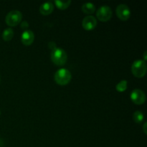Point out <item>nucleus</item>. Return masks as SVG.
<instances>
[{
    "label": "nucleus",
    "mask_w": 147,
    "mask_h": 147,
    "mask_svg": "<svg viewBox=\"0 0 147 147\" xmlns=\"http://www.w3.org/2000/svg\"><path fill=\"white\" fill-rule=\"evenodd\" d=\"M146 126H147V123H146V122H145V123H144V126H143V130H144V134H147Z\"/></svg>",
    "instance_id": "17"
},
{
    "label": "nucleus",
    "mask_w": 147,
    "mask_h": 147,
    "mask_svg": "<svg viewBox=\"0 0 147 147\" xmlns=\"http://www.w3.org/2000/svg\"><path fill=\"white\" fill-rule=\"evenodd\" d=\"M0 115H1V112H0Z\"/></svg>",
    "instance_id": "19"
},
{
    "label": "nucleus",
    "mask_w": 147,
    "mask_h": 147,
    "mask_svg": "<svg viewBox=\"0 0 147 147\" xmlns=\"http://www.w3.org/2000/svg\"><path fill=\"white\" fill-rule=\"evenodd\" d=\"M14 37V31L11 28H7L3 31L2 32V39L6 42L11 40Z\"/></svg>",
    "instance_id": "12"
},
{
    "label": "nucleus",
    "mask_w": 147,
    "mask_h": 147,
    "mask_svg": "<svg viewBox=\"0 0 147 147\" xmlns=\"http://www.w3.org/2000/svg\"><path fill=\"white\" fill-rule=\"evenodd\" d=\"M72 78L71 73L66 68L59 69L55 73L54 80L60 86H66L70 82Z\"/></svg>",
    "instance_id": "2"
},
{
    "label": "nucleus",
    "mask_w": 147,
    "mask_h": 147,
    "mask_svg": "<svg viewBox=\"0 0 147 147\" xmlns=\"http://www.w3.org/2000/svg\"><path fill=\"white\" fill-rule=\"evenodd\" d=\"M21 27H22V28H23V29H27V27H29L28 23H27V22H23L21 24Z\"/></svg>",
    "instance_id": "16"
},
{
    "label": "nucleus",
    "mask_w": 147,
    "mask_h": 147,
    "mask_svg": "<svg viewBox=\"0 0 147 147\" xmlns=\"http://www.w3.org/2000/svg\"><path fill=\"white\" fill-rule=\"evenodd\" d=\"M53 10H54V4L51 1L43 3L40 7V12L45 16L50 14L53 12Z\"/></svg>",
    "instance_id": "10"
},
{
    "label": "nucleus",
    "mask_w": 147,
    "mask_h": 147,
    "mask_svg": "<svg viewBox=\"0 0 147 147\" xmlns=\"http://www.w3.org/2000/svg\"><path fill=\"white\" fill-rule=\"evenodd\" d=\"M133 119L136 123H140L144 119V113L142 111H136L134 113L133 115Z\"/></svg>",
    "instance_id": "15"
},
{
    "label": "nucleus",
    "mask_w": 147,
    "mask_h": 147,
    "mask_svg": "<svg viewBox=\"0 0 147 147\" xmlns=\"http://www.w3.org/2000/svg\"><path fill=\"white\" fill-rule=\"evenodd\" d=\"M116 15L121 21H126L131 17V10L125 4H121L116 7Z\"/></svg>",
    "instance_id": "7"
},
{
    "label": "nucleus",
    "mask_w": 147,
    "mask_h": 147,
    "mask_svg": "<svg viewBox=\"0 0 147 147\" xmlns=\"http://www.w3.org/2000/svg\"><path fill=\"white\" fill-rule=\"evenodd\" d=\"M146 51H145L144 52V61L145 62H146Z\"/></svg>",
    "instance_id": "18"
},
{
    "label": "nucleus",
    "mask_w": 147,
    "mask_h": 147,
    "mask_svg": "<svg viewBox=\"0 0 147 147\" xmlns=\"http://www.w3.org/2000/svg\"><path fill=\"white\" fill-rule=\"evenodd\" d=\"M112 10L110 7L106 5H103L100 7L96 11V17L98 20H100V22H106L109 20H111L112 17Z\"/></svg>",
    "instance_id": "5"
},
{
    "label": "nucleus",
    "mask_w": 147,
    "mask_h": 147,
    "mask_svg": "<svg viewBox=\"0 0 147 147\" xmlns=\"http://www.w3.org/2000/svg\"><path fill=\"white\" fill-rule=\"evenodd\" d=\"M147 67L146 62L144 60H137L133 63L131 65L132 74L136 78L144 77L146 73Z\"/></svg>",
    "instance_id": "3"
},
{
    "label": "nucleus",
    "mask_w": 147,
    "mask_h": 147,
    "mask_svg": "<svg viewBox=\"0 0 147 147\" xmlns=\"http://www.w3.org/2000/svg\"><path fill=\"white\" fill-rule=\"evenodd\" d=\"M82 11L84 14H92L96 11V6L91 2L85 3L82 6Z\"/></svg>",
    "instance_id": "11"
},
{
    "label": "nucleus",
    "mask_w": 147,
    "mask_h": 147,
    "mask_svg": "<svg viewBox=\"0 0 147 147\" xmlns=\"http://www.w3.org/2000/svg\"><path fill=\"white\" fill-rule=\"evenodd\" d=\"M51 60L56 65L63 66L67 62V55L63 49L55 47L52 50Z\"/></svg>",
    "instance_id": "1"
},
{
    "label": "nucleus",
    "mask_w": 147,
    "mask_h": 147,
    "mask_svg": "<svg viewBox=\"0 0 147 147\" xmlns=\"http://www.w3.org/2000/svg\"><path fill=\"white\" fill-rule=\"evenodd\" d=\"M55 6L61 10H65L67 8H68L69 6L71 4V1L70 0H67V1H60V0H55Z\"/></svg>",
    "instance_id": "13"
},
{
    "label": "nucleus",
    "mask_w": 147,
    "mask_h": 147,
    "mask_svg": "<svg viewBox=\"0 0 147 147\" xmlns=\"http://www.w3.org/2000/svg\"><path fill=\"white\" fill-rule=\"evenodd\" d=\"M128 87V82L126 80H122L116 85V89L118 92H120V93H122V92H124L125 90L127 89Z\"/></svg>",
    "instance_id": "14"
},
{
    "label": "nucleus",
    "mask_w": 147,
    "mask_h": 147,
    "mask_svg": "<svg viewBox=\"0 0 147 147\" xmlns=\"http://www.w3.org/2000/svg\"><path fill=\"white\" fill-rule=\"evenodd\" d=\"M130 98L136 105H142L146 101V94L140 89H134L131 93Z\"/></svg>",
    "instance_id": "6"
},
{
    "label": "nucleus",
    "mask_w": 147,
    "mask_h": 147,
    "mask_svg": "<svg viewBox=\"0 0 147 147\" xmlns=\"http://www.w3.org/2000/svg\"><path fill=\"white\" fill-rule=\"evenodd\" d=\"M34 40V34L31 30H25L21 35V42L24 45L30 46L33 43Z\"/></svg>",
    "instance_id": "9"
},
{
    "label": "nucleus",
    "mask_w": 147,
    "mask_h": 147,
    "mask_svg": "<svg viewBox=\"0 0 147 147\" xmlns=\"http://www.w3.org/2000/svg\"><path fill=\"white\" fill-rule=\"evenodd\" d=\"M22 19V14L19 10H11L5 17V22L9 27H14L20 23Z\"/></svg>",
    "instance_id": "4"
},
{
    "label": "nucleus",
    "mask_w": 147,
    "mask_h": 147,
    "mask_svg": "<svg viewBox=\"0 0 147 147\" xmlns=\"http://www.w3.org/2000/svg\"><path fill=\"white\" fill-rule=\"evenodd\" d=\"M96 25H97V20H96V17L93 16H87V17H84L82 21V27L87 31L94 30Z\"/></svg>",
    "instance_id": "8"
}]
</instances>
